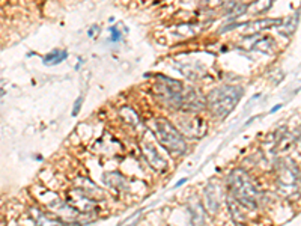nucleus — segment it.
I'll return each instance as SVG.
<instances>
[{
	"mask_svg": "<svg viewBox=\"0 0 301 226\" xmlns=\"http://www.w3.org/2000/svg\"><path fill=\"white\" fill-rule=\"evenodd\" d=\"M282 107H283V104H277V106H274V107L271 109V113H276V112H277V110H280Z\"/></svg>",
	"mask_w": 301,
	"mask_h": 226,
	"instance_id": "ddd939ff",
	"label": "nucleus"
},
{
	"mask_svg": "<svg viewBox=\"0 0 301 226\" xmlns=\"http://www.w3.org/2000/svg\"><path fill=\"white\" fill-rule=\"evenodd\" d=\"M152 125H154V133L164 150H167L170 154H178V155L187 151L186 139L182 137V134L167 119L157 118L152 121Z\"/></svg>",
	"mask_w": 301,
	"mask_h": 226,
	"instance_id": "7ed1b4c3",
	"label": "nucleus"
},
{
	"mask_svg": "<svg viewBox=\"0 0 301 226\" xmlns=\"http://www.w3.org/2000/svg\"><path fill=\"white\" fill-rule=\"evenodd\" d=\"M243 96V88L233 86V85H225L214 89L208 94L207 103L211 113L217 118H226L229 113L237 107Z\"/></svg>",
	"mask_w": 301,
	"mask_h": 226,
	"instance_id": "f257e3e1",
	"label": "nucleus"
},
{
	"mask_svg": "<svg viewBox=\"0 0 301 226\" xmlns=\"http://www.w3.org/2000/svg\"><path fill=\"white\" fill-rule=\"evenodd\" d=\"M143 151H145V155L148 157L150 166L154 169H157L158 172H163L167 169V163L166 160L158 154V151L155 150V147L152 143H148V142H143Z\"/></svg>",
	"mask_w": 301,
	"mask_h": 226,
	"instance_id": "39448f33",
	"label": "nucleus"
},
{
	"mask_svg": "<svg viewBox=\"0 0 301 226\" xmlns=\"http://www.w3.org/2000/svg\"><path fill=\"white\" fill-rule=\"evenodd\" d=\"M283 20H258V21H253V23H244L241 26L245 27V34H255V32H259L262 29H268V27H273V26H280Z\"/></svg>",
	"mask_w": 301,
	"mask_h": 226,
	"instance_id": "423d86ee",
	"label": "nucleus"
},
{
	"mask_svg": "<svg viewBox=\"0 0 301 226\" xmlns=\"http://www.w3.org/2000/svg\"><path fill=\"white\" fill-rule=\"evenodd\" d=\"M273 5V0H256L255 3H252L248 8H252V9H248L252 14H262L265 11H268V8H271Z\"/></svg>",
	"mask_w": 301,
	"mask_h": 226,
	"instance_id": "1a4fd4ad",
	"label": "nucleus"
},
{
	"mask_svg": "<svg viewBox=\"0 0 301 226\" xmlns=\"http://www.w3.org/2000/svg\"><path fill=\"white\" fill-rule=\"evenodd\" d=\"M229 188L235 199L248 208H256L259 202V191L250 183L245 172L241 169L232 170L229 175Z\"/></svg>",
	"mask_w": 301,
	"mask_h": 226,
	"instance_id": "f03ea898",
	"label": "nucleus"
},
{
	"mask_svg": "<svg viewBox=\"0 0 301 226\" xmlns=\"http://www.w3.org/2000/svg\"><path fill=\"white\" fill-rule=\"evenodd\" d=\"M184 183H187V178H182L181 181H178V183H176V187H179V186H182Z\"/></svg>",
	"mask_w": 301,
	"mask_h": 226,
	"instance_id": "4468645a",
	"label": "nucleus"
},
{
	"mask_svg": "<svg viewBox=\"0 0 301 226\" xmlns=\"http://www.w3.org/2000/svg\"><path fill=\"white\" fill-rule=\"evenodd\" d=\"M121 39H122L121 32H119L118 29L112 27V29H110V41H112V42H119Z\"/></svg>",
	"mask_w": 301,
	"mask_h": 226,
	"instance_id": "9d476101",
	"label": "nucleus"
},
{
	"mask_svg": "<svg viewBox=\"0 0 301 226\" xmlns=\"http://www.w3.org/2000/svg\"><path fill=\"white\" fill-rule=\"evenodd\" d=\"M98 30H99V27H98L96 24H94V26L89 29V34H88V35H89L91 38H96V37H98Z\"/></svg>",
	"mask_w": 301,
	"mask_h": 226,
	"instance_id": "f8f14e48",
	"label": "nucleus"
},
{
	"mask_svg": "<svg viewBox=\"0 0 301 226\" xmlns=\"http://www.w3.org/2000/svg\"><path fill=\"white\" fill-rule=\"evenodd\" d=\"M298 17H300V11H297L294 17L288 19L286 21H282V24L285 26V29H283L282 34H285V35H288V37L292 35L294 32H295V29H297V26H298Z\"/></svg>",
	"mask_w": 301,
	"mask_h": 226,
	"instance_id": "6e6552de",
	"label": "nucleus"
},
{
	"mask_svg": "<svg viewBox=\"0 0 301 226\" xmlns=\"http://www.w3.org/2000/svg\"><path fill=\"white\" fill-rule=\"evenodd\" d=\"M158 78H160L158 80V94L163 96V100L169 106L179 109L184 85L181 82H176V80L164 77V75H160Z\"/></svg>",
	"mask_w": 301,
	"mask_h": 226,
	"instance_id": "20e7f679",
	"label": "nucleus"
},
{
	"mask_svg": "<svg viewBox=\"0 0 301 226\" xmlns=\"http://www.w3.org/2000/svg\"><path fill=\"white\" fill-rule=\"evenodd\" d=\"M66 57H68V53H66L65 50H55L52 53H48L47 56H44V63L48 67L57 65V63L63 62Z\"/></svg>",
	"mask_w": 301,
	"mask_h": 226,
	"instance_id": "0eeeda50",
	"label": "nucleus"
},
{
	"mask_svg": "<svg viewBox=\"0 0 301 226\" xmlns=\"http://www.w3.org/2000/svg\"><path fill=\"white\" fill-rule=\"evenodd\" d=\"M81 103H83V96H78V98L75 100V103H74L73 116H77V113H78V112H80V109H81Z\"/></svg>",
	"mask_w": 301,
	"mask_h": 226,
	"instance_id": "9b49d317",
	"label": "nucleus"
}]
</instances>
